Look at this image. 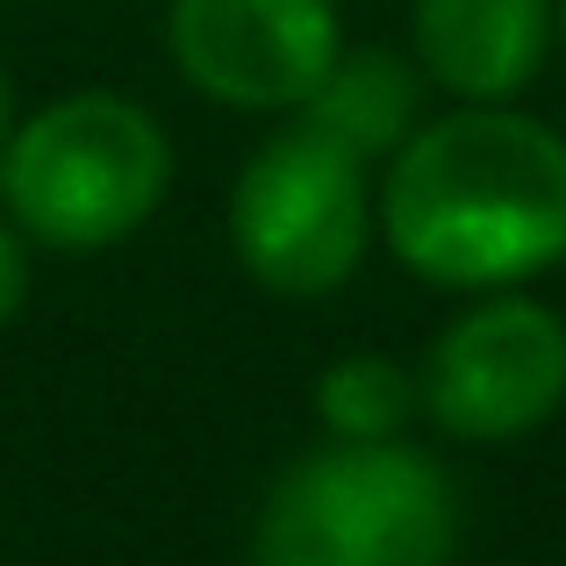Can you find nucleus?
I'll return each instance as SVG.
<instances>
[{
  "label": "nucleus",
  "instance_id": "10",
  "mask_svg": "<svg viewBox=\"0 0 566 566\" xmlns=\"http://www.w3.org/2000/svg\"><path fill=\"white\" fill-rule=\"evenodd\" d=\"M29 294V265H22V244H14V230H0V323L22 308Z\"/></svg>",
  "mask_w": 566,
  "mask_h": 566
},
{
  "label": "nucleus",
  "instance_id": "2",
  "mask_svg": "<svg viewBox=\"0 0 566 566\" xmlns=\"http://www.w3.org/2000/svg\"><path fill=\"white\" fill-rule=\"evenodd\" d=\"M459 502L401 438H331L273 481L251 566H452Z\"/></svg>",
  "mask_w": 566,
  "mask_h": 566
},
{
  "label": "nucleus",
  "instance_id": "11",
  "mask_svg": "<svg viewBox=\"0 0 566 566\" xmlns=\"http://www.w3.org/2000/svg\"><path fill=\"white\" fill-rule=\"evenodd\" d=\"M8 137H14V123H8V72H0V166H8Z\"/></svg>",
  "mask_w": 566,
  "mask_h": 566
},
{
  "label": "nucleus",
  "instance_id": "7",
  "mask_svg": "<svg viewBox=\"0 0 566 566\" xmlns=\"http://www.w3.org/2000/svg\"><path fill=\"white\" fill-rule=\"evenodd\" d=\"M409 36L452 101H516L553 57V0H416Z\"/></svg>",
  "mask_w": 566,
  "mask_h": 566
},
{
  "label": "nucleus",
  "instance_id": "4",
  "mask_svg": "<svg viewBox=\"0 0 566 566\" xmlns=\"http://www.w3.org/2000/svg\"><path fill=\"white\" fill-rule=\"evenodd\" d=\"M230 244L259 287L294 302L337 294L374 244L366 158L316 123L280 129L230 187Z\"/></svg>",
  "mask_w": 566,
  "mask_h": 566
},
{
  "label": "nucleus",
  "instance_id": "9",
  "mask_svg": "<svg viewBox=\"0 0 566 566\" xmlns=\"http://www.w3.org/2000/svg\"><path fill=\"white\" fill-rule=\"evenodd\" d=\"M416 401H423V387L380 352H352V359L323 366L316 380V416L331 438H401Z\"/></svg>",
  "mask_w": 566,
  "mask_h": 566
},
{
  "label": "nucleus",
  "instance_id": "5",
  "mask_svg": "<svg viewBox=\"0 0 566 566\" xmlns=\"http://www.w3.org/2000/svg\"><path fill=\"white\" fill-rule=\"evenodd\" d=\"M423 409L459 444H516L566 409V316L538 294L495 287L430 345Z\"/></svg>",
  "mask_w": 566,
  "mask_h": 566
},
{
  "label": "nucleus",
  "instance_id": "6",
  "mask_svg": "<svg viewBox=\"0 0 566 566\" xmlns=\"http://www.w3.org/2000/svg\"><path fill=\"white\" fill-rule=\"evenodd\" d=\"M166 43L208 101L251 115L302 108L345 51L331 0H172Z\"/></svg>",
  "mask_w": 566,
  "mask_h": 566
},
{
  "label": "nucleus",
  "instance_id": "8",
  "mask_svg": "<svg viewBox=\"0 0 566 566\" xmlns=\"http://www.w3.org/2000/svg\"><path fill=\"white\" fill-rule=\"evenodd\" d=\"M302 123L331 129L359 158H387L416 129V72L387 51H352V57L337 51V65L302 101Z\"/></svg>",
  "mask_w": 566,
  "mask_h": 566
},
{
  "label": "nucleus",
  "instance_id": "1",
  "mask_svg": "<svg viewBox=\"0 0 566 566\" xmlns=\"http://www.w3.org/2000/svg\"><path fill=\"white\" fill-rule=\"evenodd\" d=\"M374 222L430 287H524L566 259V137L510 101H459L387 151Z\"/></svg>",
  "mask_w": 566,
  "mask_h": 566
},
{
  "label": "nucleus",
  "instance_id": "3",
  "mask_svg": "<svg viewBox=\"0 0 566 566\" xmlns=\"http://www.w3.org/2000/svg\"><path fill=\"white\" fill-rule=\"evenodd\" d=\"M172 187L166 129L123 94H65L36 108L8 137V193L14 222L57 251H101L137 237Z\"/></svg>",
  "mask_w": 566,
  "mask_h": 566
},
{
  "label": "nucleus",
  "instance_id": "12",
  "mask_svg": "<svg viewBox=\"0 0 566 566\" xmlns=\"http://www.w3.org/2000/svg\"><path fill=\"white\" fill-rule=\"evenodd\" d=\"M553 22H559V43H566V0H553Z\"/></svg>",
  "mask_w": 566,
  "mask_h": 566
}]
</instances>
